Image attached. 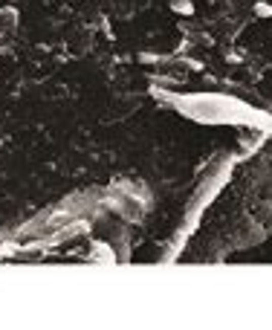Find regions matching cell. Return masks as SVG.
Returning a JSON list of instances; mask_svg holds the SVG:
<instances>
[{
    "label": "cell",
    "mask_w": 272,
    "mask_h": 330,
    "mask_svg": "<svg viewBox=\"0 0 272 330\" xmlns=\"http://www.w3.org/2000/svg\"><path fill=\"white\" fill-rule=\"evenodd\" d=\"M171 9H174V12H182V15H191V12H194V3H191V0H174Z\"/></svg>",
    "instance_id": "obj_1"
},
{
    "label": "cell",
    "mask_w": 272,
    "mask_h": 330,
    "mask_svg": "<svg viewBox=\"0 0 272 330\" xmlns=\"http://www.w3.org/2000/svg\"><path fill=\"white\" fill-rule=\"evenodd\" d=\"M255 12H258L261 18H266V15H272V6L269 3H255Z\"/></svg>",
    "instance_id": "obj_2"
}]
</instances>
